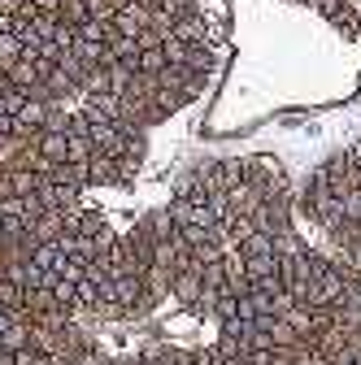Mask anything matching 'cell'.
<instances>
[{
	"label": "cell",
	"instance_id": "cell-4",
	"mask_svg": "<svg viewBox=\"0 0 361 365\" xmlns=\"http://www.w3.org/2000/svg\"><path fill=\"white\" fill-rule=\"evenodd\" d=\"M109 182H131L122 161L109 157V153H96L92 161H87V187H109Z\"/></svg>",
	"mask_w": 361,
	"mask_h": 365
},
{
	"label": "cell",
	"instance_id": "cell-11",
	"mask_svg": "<svg viewBox=\"0 0 361 365\" xmlns=\"http://www.w3.org/2000/svg\"><path fill=\"white\" fill-rule=\"evenodd\" d=\"M5 182H9V196H35L44 178L35 170H5Z\"/></svg>",
	"mask_w": 361,
	"mask_h": 365
},
{
	"label": "cell",
	"instance_id": "cell-2",
	"mask_svg": "<svg viewBox=\"0 0 361 365\" xmlns=\"http://www.w3.org/2000/svg\"><path fill=\"white\" fill-rule=\"evenodd\" d=\"M74 113L87 122V144H92L96 153H109V157H118V148H122V135H118V126L113 122H105L101 113H92V109H83V105H74Z\"/></svg>",
	"mask_w": 361,
	"mask_h": 365
},
{
	"label": "cell",
	"instance_id": "cell-10",
	"mask_svg": "<svg viewBox=\"0 0 361 365\" xmlns=\"http://www.w3.org/2000/svg\"><path fill=\"white\" fill-rule=\"evenodd\" d=\"M31 339H35V327H26V322H14L5 335H0V352H26L31 348Z\"/></svg>",
	"mask_w": 361,
	"mask_h": 365
},
{
	"label": "cell",
	"instance_id": "cell-12",
	"mask_svg": "<svg viewBox=\"0 0 361 365\" xmlns=\"http://www.w3.org/2000/svg\"><path fill=\"white\" fill-rule=\"evenodd\" d=\"M49 43L57 53H74V43H78V26H70V22H53V35H49Z\"/></svg>",
	"mask_w": 361,
	"mask_h": 365
},
{
	"label": "cell",
	"instance_id": "cell-15",
	"mask_svg": "<svg viewBox=\"0 0 361 365\" xmlns=\"http://www.w3.org/2000/svg\"><path fill=\"white\" fill-rule=\"evenodd\" d=\"M0 313H5V309H0Z\"/></svg>",
	"mask_w": 361,
	"mask_h": 365
},
{
	"label": "cell",
	"instance_id": "cell-8",
	"mask_svg": "<svg viewBox=\"0 0 361 365\" xmlns=\"http://www.w3.org/2000/svg\"><path fill=\"white\" fill-rule=\"evenodd\" d=\"M118 35H113V22H96V18H87L78 26V43H92V48H109Z\"/></svg>",
	"mask_w": 361,
	"mask_h": 365
},
{
	"label": "cell",
	"instance_id": "cell-5",
	"mask_svg": "<svg viewBox=\"0 0 361 365\" xmlns=\"http://www.w3.org/2000/svg\"><path fill=\"white\" fill-rule=\"evenodd\" d=\"M222 279H227L231 296H244V292H248V265H244V257H240L235 248L222 252Z\"/></svg>",
	"mask_w": 361,
	"mask_h": 365
},
{
	"label": "cell",
	"instance_id": "cell-1",
	"mask_svg": "<svg viewBox=\"0 0 361 365\" xmlns=\"http://www.w3.org/2000/svg\"><path fill=\"white\" fill-rule=\"evenodd\" d=\"M205 182H209V192H222V196H231L235 187H244V161L240 157H222V161H209L200 165Z\"/></svg>",
	"mask_w": 361,
	"mask_h": 365
},
{
	"label": "cell",
	"instance_id": "cell-3",
	"mask_svg": "<svg viewBox=\"0 0 361 365\" xmlns=\"http://www.w3.org/2000/svg\"><path fill=\"white\" fill-rule=\"evenodd\" d=\"M170 296L178 300V304H188V309H196V300H200V265L188 257L183 265L174 269V287H170Z\"/></svg>",
	"mask_w": 361,
	"mask_h": 365
},
{
	"label": "cell",
	"instance_id": "cell-9",
	"mask_svg": "<svg viewBox=\"0 0 361 365\" xmlns=\"http://www.w3.org/2000/svg\"><path fill=\"white\" fill-rule=\"evenodd\" d=\"M5 83H9V87H18L22 96H31V91H35V83H39V70H35V61H26V57H22V61H14V66H9V74H5Z\"/></svg>",
	"mask_w": 361,
	"mask_h": 365
},
{
	"label": "cell",
	"instance_id": "cell-13",
	"mask_svg": "<svg viewBox=\"0 0 361 365\" xmlns=\"http://www.w3.org/2000/svg\"><path fill=\"white\" fill-rule=\"evenodd\" d=\"M14 365H57V361L39 348H26V352H14Z\"/></svg>",
	"mask_w": 361,
	"mask_h": 365
},
{
	"label": "cell",
	"instance_id": "cell-14",
	"mask_svg": "<svg viewBox=\"0 0 361 365\" xmlns=\"http://www.w3.org/2000/svg\"><path fill=\"white\" fill-rule=\"evenodd\" d=\"M0 140H14V118L0 113Z\"/></svg>",
	"mask_w": 361,
	"mask_h": 365
},
{
	"label": "cell",
	"instance_id": "cell-7",
	"mask_svg": "<svg viewBox=\"0 0 361 365\" xmlns=\"http://www.w3.org/2000/svg\"><path fill=\"white\" fill-rule=\"evenodd\" d=\"M66 261H70V257H66V252H61L57 244H39V248L31 252V265H35V269H44V274H49V279H57Z\"/></svg>",
	"mask_w": 361,
	"mask_h": 365
},
{
	"label": "cell",
	"instance_id": "cell-6",
	"mask_svg": "<svg viewBox=\"0 0 361 365\" xmlns=\"http://www.w3.org/2000/svg\"><path fill=\"white\" fill-rule=\"evenodd\" d=\"M66 148H70V135H57V130H44L35 140V153L49 161V165H61L66 161Z\"/></svg>",
	"mask_w": 361,
	"mask_h": 365
}]
</instances>
